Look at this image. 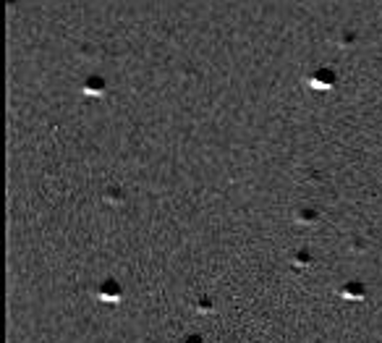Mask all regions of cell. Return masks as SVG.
I'll return each mask as SVG.
<instances>
[{
	"label": "cell",
	"mask_w": 382,
	"mask_h": 343,
	"mask_svg": "<svg viewBox=\"0 0 382 343\" xmlns=\"http://www.w3.org/2000/svg\"><path fill=\"white\" fill-rule=\"evenodd\" d=\"M343 296H345V299H361V296H364V288H361L358 283H348V285L343 288Z\"/></svg>",
	"instance_id": "277c9868"
},
{
	"label": "cell",
	"mask_w": 382,
	"mask_h": 343,
	"mask_svg": "<svg viewBox=\"0 0 382 343\" xmlns=\"http://www.w3.org/2000/svg\"><path fill=\"white\" fill-rule=\"evenodd\" d=\"M332 71H317L314 76H309V87L311 89H330L332 87Z\"/></svg>",
	"instance_id": "6da1fadb"
},
{
	"label": "cell",
	"mask_w": 382,
	"mask_h": 343,
	"mask_svg": "<svg viewBox=\"0 0 382 343\" xmlns=\"http://www.w3.org/2000/svg\"><path fill=\"white\" fill-rule=\"evenodd\" d=\"M181 343H204V340H202V338H183Z\"/></svg>",
	"instance_id": "5b68a950"
},
{
	"label": "cell",
	"mask_w": 382,
	"mask_h": 343,
	"mask_svg": "<svg viewBox=\"0 0 382 343\" xmlns=\"http://www.w3.org/2000/svg\"><path fill=\"white\" fill-rule=\"evenodd\" d=\"M100 299L102 301H108V304H115V301H118L121 299V288H118V285H115V283H102L100 285Z\"/></svg>",
	"instance_id": "7a4b0ae2"
},
{
	"label": "cell",
	"mask_w": 382,
	"mask_h": 343,
	"mask_svg": "<svg viewBox=\"0 0 382 343\" xmlns=\"http://www.w3.org/2000/svg\"><path fill=\"white\" fill-rule=\"evenodd\" d=\"M84 92H87V95H97V97H100L102 92H105V82H102L100 76H92L89 82L84 84Z\"/></svg>",
	"instance_id": "3957f363"
}]
</instances>
